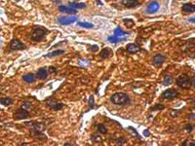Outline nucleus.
<instances>
[{
  "label": "nucleus",
  "instance_id": "f257e3e1",
  "mask_svg": "<svg viewBox=\"0 0 195 146\" xmlns=\"http://www.w3.org/2000/svg\"><path fill=\"white\" fill-rule=\"evenodd\" d=\"M110 100L113 104L126 105L130 103V97L125 93H115L110 97Z\"/></svg>",
  "mask_w": 195,
  "mask_h": 146
},
{
  "label": "nucleus",
  "instance_id": "f03ea898",
  "mask_svg": "<svg viewBox=\"0 0 195 146\" xmlns=\"http://www.w3.org/2000/svg\"><path fill=\"white\" fill-rule=\"evenodd\" d=\"M48 33H49V30L43 26H35L32 29V32H31V40L40 42L46 37Z\"/></svg>",
  "mask_w": 195,
  "mask_h": 146
},
{
  "label": "nucleus",
  "instance_id": "7ed1b4c3",
  "mask_svg": "<svg viewBox=\"0 0 195 146\" xmlns=\"http://www.w3.org/2000/svg\"><path fill=\"white\" fill-rule=\"evenodd\" d=\"M177 85L181 89L188 90L191 88V80L186 74H181L177 78Z\"/></svg>",
  "mask_w": 195,
  "mask_h": 146
},
{
  "label": "nucleus",
  "instance_id": "20e7f679",
  "mask_svg": "<svg viewBox=\"0 0 195 146\" xmlns=\"http://www.w3.org/2000/svg\"><path fill=\"white\" fill-rule=\"evenodd\" d=\"M78 18L77 16H63V17H60L58 19V22L61 25H71V23H74L77 22Z\"/></svg>",
  "mask_w": 195,
  "mask_h": 146
},
{
  "label": "nucleus",
  "instance_id": "39448f33",
  "mask_svg": "<svg viewBox=\"0 0 195 146\" xmlns=\"http://www.w3.org/2000/svg\"><path fill=\"white\" fill-rule=\"evenodd\" d=\"M9 48L12 51H20V50L25 49V45L23 44L22 41L18 40V39H13V40L10 42Z\"/></svg>",
  "mask_w": 195,
  "mask_h": 146
},
{
  "label": "nucleus",
  "instance_id": "423d86ee",
  "mask_svg": "<svg viewBox=\"0 0 195 146\" xmlns=\"http://www.w3.org/2000/svg\"><path fill=\"white\" fill-rule=\"evenodd\" d=\"M177 97H178V93L175 89H168L166 91L163 92L161 95V97L163 99H169V100L175 99Z\"/></svg>",
  "mask_w": 195,
  "mask_h": 146
},
{
  "label": "nucleus",
  "instance_id": "0eeeda50",
  "mask_svg": "<svg viewBox=\"0 0 195 146\" xmlns=\"http://www.w3.org/2000/svg\"><path fill=\"white\" fill-rule=\"evenodd\" d=\"M14 117L18 120H25L29 117V111L23 109V108H20L14 113Z\"/></svg>",
  "mask_w": 195,
  "mask_h": 146
},
{
  "label": "nucleus",
  "instance_id": "6e6552de",
  "mask_svg": "<svg viewBox=\"0 0 195 146\" xmlns=\"http://www.w3.org/2000/svg\"><path fill=\"white\" fill-rule=\"evenodd\" d=\"M165 60H166V57L162 54H157V55L154 56L153 58H152V62H153L154 65L157 66V67L161 66Z\"/></svg>",
  "mask_w": 195,
  "mask_h": 146
},
{
  "label": "nucleus",
  "instance_id": "1a4fd4ad",
  "mask_svg": "<svg viewBox=\"0 0 195 146\" xmlns=\"http://www.w3.org/2000/svg\"><path fill=\"white\" fill-rule=\"evenodd\" d=\"M160 5L157 1H152L148 4L147 8H146V13L148 14H153V13H156L159 10Z\"/></svg>",
  "mask_w": 195,
  "mask_h": 146
},
{
  "label": "nucleus",
  "instance_id": "9d476101",
  "mask_svg": "<svg viewBox=\"0 0 195 146\" xmlns=\"http://www.w3.org/2000/svg\"><path fill=\"white\" fill-rule=\"evenodd\" d=\"M25 125L28 127H32L33 129L38 130V131H40V132H43L44 130L46 129L45 124L40 123V122H28V123H25Z\"/></svg>",
  "mask_w": 195,
  "mask_h": 146
},
{
  "label": "nucleus",
  "instance_id": "9b49d317",
  "mask_svg": "<svg viewBox=\"0 0 195 146\" xmlns=\"http://www.w3.org/2000/svg\"><path fill=\"white\" fill-rule=\"evenodd\" d=\"M141 51H143V49L137 44L130 43L129 45H127V52L129 53V54H137L138 52H141Z\"/></svg>",
  "mask_w": 195,
  "mask_h": 146
},
{
  "label": "nucleus",
  "instance_id": "f8f14e48",
  "mask_svg": "<svg viewBox=\"0 0 195 146\" xmlns=\"http://www.w3.org/2000/svg\"><path fill=\"white\" fill-rule=\"evenodd\" d=\"M59 11L61 13H66V14H72V15L77 14L76 9H73V8L68 6H65V5H60L59 6Z\"/></svg>",
  "mask_w": 195,
  "mask_h": 146
},
{
  "label": "nucleus",
  "instance_id": "ddd939ff",
  "mask_svg": "<svg viewBox=\"0 0 195 146\" xmlns=\"http://www.w3.org/2000/svg\"><path fill=\"white\" fill-rule=\"evenodd\" d=\"M47 77H48V70L46 69V67L39 68V69L37 70L36 78L40 79V80H45Z\"/></svg>",
  "mask_w": 195,
  "mask_h": 146
},
{
  "label": "nucleus",
  "instance_id": "4468645a",
  "mask_svg": "<svg viewBox=\"0 0 195 146\" xmlns=\"http://www.w3.org/2000/svg\"><path fill=\"white\" fill-rule=\"evenodd\" d=\"M122 3L127 8H135V7H138V5H141L138 0H125Z\"/></svg>",
  "mask_w": 195,
  "mask_h": 146
},
{
  "label": "nucleus",
  "instance_id": "2eb2a0df",
  "mask_svg": "<svg viewBox=\"0 0 195 146\" xmlns=\"http://www.w3.org/2000/svg\"><path fill=\"white\" fill-rule=\"evenodd\" d=\"M111 55H112V51L109 49V48H103V49L101 50V53H100V57L101 58H103V60L108 58Z\"/></svg>",
  "mask_w": 195,
  "mask_h": 146
},
{
  "label": "nucleus",
  "instance_id": "dca6fc26",
  "mask_svg": "<svg viewBox=\"0 0 195 146\" xmlns=\"http://www.w3.org/2000/svg\"><path fill=\"white\" fill-rule=\"evenodd\" d=\"M30 134H31V136H33V137H39V138H41V139H46V135L43 134V132H40L38 130L32 129L30 131Z\"/></svg>",
  "mask_w": 195,
  "mask_h": 146
},
{
  "label": "nucleus",
  "instance_id": "f3484780",
  "mask_svg": "<svg viewBox=\"0 0 195 146\" xmlns=\"http://www.w3.org/2000/svg\"><path fill=\"white\" fill-rule=\"evenodd\" d=\"M23 81L26 82V83H33V82H35V80H36V77L32 73H28L23 76Z\"/></svg>",
  "mask_w": 195,
  "mask_h": 146
},
{
  "label": "nucleus",
  "instance_id": "a211bd4d",
  "mask_svg": "<svg viewBox=\"0 0 195 146\" xmlns=\"http://www.w3.org/2000/svg\"><path fill=\"white\" fill-rule=\"evenodd\" d=\"M183 11L185 12V13H194L195 11V7L193 4L191 3H185L183 5Z\"/></svg>",
  "mask_w": 195,
  "mask_h": 146
},
{
  "label": "nucleus",
  "instance_id": "6ab92c4d",
  "mask_svg": "<svg viewBox=\"0 0 195 146\" xmlns=\"http://www.w3.org/2000/svg\"><path fill=\"white\" fill-rule=\"evenodd\" d=\"M65 54V50H56L54 52H51L49 54L45 55V58H55V57H59V56H61Z\"/></svg>",
  "mask_w": 195,
  "mask_h": 146
},
{
  "label": "nucleus",
  "instance_id": "aec40b11",
  "mask_svg": "<svg viewBox=\"0 0 195 146\" xmlns=\"http://www.w3.org/2000/svg\"><path fill=\"white\" fill-rule=\"evenodd\" d=\"M69 7L73 8V9H85L87 7V5L85 3H78V2H69L68 3Z\"/></svg>",
  "mask_w": 195,
  "mask_h": 146
},
{
  "label": "nucleus",
  "instance_id": "412c9836",
  "mask_svg": "<svg viewBox=\"0 0 195 146\" xmlns=\"http://www.w3.org/2000/svg\"><path fill=\"white\" fill-rule=\"evenodd\" d=\"M48 105H49L50 107L52 108V109H54V110H56V111L63 109V108L65 106V104H63V103H56V102H51V103H48Z\"/></svg>",
  "mask_w": 195,
  "mask_h": 146
},
{
  "label": "nucleus",
  "instance_id": "4be33fe9",
  "mask_svg": "<svg viewBox=\"0 0 195 146\" xmlns=\"http://www.w3.org/2000/svg\"><path fill=\"white\" fill-rule=\"evenodd\" d=\"M114 35L117 36V37H120V38H125L124 36L128 35V33L125 32L124 30H122V29L120 28V26H117L116 29L114 30Z\"/></svg>",
  "mask_w": 195,
  "mask_h": 146
},
{
  "label": "nucleus",
  "instance_id": "5701e85b",
  "mask_svg": "<svg viewBox=\"0 0 195 146\" xmlns=\"http://www.w3.org/2000/svg\"><path fill=\"white\" fill-rule=\"evenodd\" d=\"M107 40L110 42V43H114V44H116V43H118V42H120V41H124L125 40V38H120V37H117V36H115V35H113V36H109V37H107Z\"/></svg>",
  "mask_w": 195,
  "mask_h": 146
},
{
  "label": "nucleus",
  "instance_id": "b1692460",
  "mask_svg": "<svg viewBox=\"0 0 195 146\" xmlns=\"http://www.w3.org/2000/svg\"><path fill=\"white\" fill-rule=\"evenodd\" d=\"M13 102H14V100L10 99V97H3V99H0V103L4 106H9L10 104H12Z\"/></svg>",
  "mask_w": 195,
  "mask_h": 146
},
{
  "label": "nucleus",
  "instance_id": "393cba45",
  "mask_svg": "<svg viewBox=\"0 0 195 146\" xmlns=\"http://www.w3.org/2000/svg\"><path fill=\"white\" fill-rule=\"evenodd\" d=\"M91 140H92L93 142H99L100 143V142L103 141V137L98 134H93L92 135H91Z\"/></svg>",
  "mask_w": 195,
  "mask_h": 146
},
{
  "label": "nucleus",
  "instance_id": "a878e982",
  "mask_svg": "<svg viewBox=\"0 0 195 146\" xmlns=\"http://www.w3.org/2000/svg\"><path fill=\"white\" fill-rule=\"evenodd\" d=\"M77 25L78 26H81V27H84V28H93L94 27V25L91 23H86V22H78L77 23Z\"/></svg>",
  "mask_w": 195,
  "mask_h": 146
},
{
  "label": "nucleus",
  "instance_id": "bb28decb",
  "mask_svg": "<svg viewBox=\"0 0 195 146\" xmlns=\"http://www.w3.org/2000/svg\"><path fill=\"white\" fill-rule=\"evenodd\" d=\"M32 107H33L32 103L29 102V101H25V102H23V103H22V105H21V108H23V109H25V110H28V111L30 110Z\"/></svg>",
  "mask_w": 195,
  "mask_h": 146
},
{
  "label": "nucleus",
  "instance_id": "cd10ccee",
  "mask_svg": "<svg viewBox=\"0 0 195 146\" xmlns=\"http://www.w3.org/2000/svg\"><path fill=\"white\" fill-rule=\"evenodd\" d=\"M172 82H173V78H172V76H169V75H167V76H165L164 77V79H163V85L164 86H168V85H171L172 84Z\"/></svg>",
  "mask_w": 195,
  "mask_h": 146
},
{
  "label": "nucleus",
  "instance_id": "c85d7f7f",
  "mask_svg": "<svg viewBox=\"0 0 195 146\" xmlns=\"http://www.w3.org/2000/svg\"><path fill=\"white\" fill-rule=\"evenodd\" d=\"M98 131H99L100 134H105L107 132V130H106L105 126V125H103V124H100L98 126Z\"/></svg>",
  "mask_w": 195,
  "mask_h": 146
},
{
  "label": "nucleus",
  "instance_id": "c756f323",
  "mask_svg": "<svg viewBox=\"0 0 195 146\" xmlns=\"http://www.w3.org/2000/svg\"><path fill=\"white\" fill-rule=\"evenodd\" d=\"M181 113V110H175V109H173V110H170L169 115L171 117H173V118H175V117H178Z\"/></svg>",
  "mask_w": 195,
  "mask_h": 146
},
{
  "label": "nucleus",
  "instance_id": "7c9ffc66",
  "mask_svg": "<svg viewBox=\"0 0 195 146\" xmlns=\"http://www.w3.org/2000/svg\"><path fill=\"white\" fill-rule=\"evenodd\" d=\"M165 108V106L163 105V104H156V105H154L153 107H151L150 108V110L151 111H156V110H163Z\"/></svg>",
  "mask_w": 195,
  "mask_h": 146
},
{
  "label": "nucleus",
  "instance_id": "2f4dec72",
  "mask_svg": "<svg viewBox=\"0 0 195 146\" xmlns=\"http://www.w3.org/2000/svg\"><path fill=\"white\" fill-rule=\"evenodd\" d=\"M123 22H124V23L128 26V27L133 26V25H134V23H135L133 20H128V19H124V20H123Z\"/></svg>",
  "mask_w": 195,
  "mask_h": 146
},
{
  "label": "nucleus",
  "instance_id": "473e14b6",
  "mask_svg": "<svg viewBox=\"0 0 195 146\" xmlns=\"http://www.w3.org/2000/svg\"><path fill=\"white\" fill-rule=\"evenodd\" d=\"M117 144H121V145H123V144H125L126 143V140H125V138L124 137H119V138H116L115 140H114Z\"/></svg>",
  "mask_w": 195,
  "mask_h": 146
},
{
  "label": "nucleus",
  "instance_id": "72a5a7b5",
  "mask_svg": "<svg viewBox=\"0 0 195 146\" xmlns=\"http://www.w3.org/2000/svg\"><path fill=\"white\" fill-rule=\"evenodd\" d=\"M88 103H89L90 108H94L95 102H94V97H93V95H91V97H89V101H88Z\"/></svg>",
  "mask_w": 195,
  "mask_h": 146
},
{
  "label": "nucleus",
  "instance_id": "f704fd0d",
  "mask_svg": "<svg viewBox=\"0 0 195 146\" xmlns=\"http://www.w3.org/2000/svg\"><path fill=\"white\" fill-rule=\"evenodd\" d=\"M79 64L82 66V67H85V66H88L90 64V62H87V60H79Z\"/></svg>",
  "mask_w": 195,
  "mask_h": 146
},
{
  "label": "nucleus",
  "instance_id": "c9c22d12",
  "mask_svg": "<svg viewBox=\"0 0 195 146\" xmlns=\"http://www.w3.org/2000/svg\"><path fill=\"white\" fill-rule=\"evenodd\" d=\"M98 50H99L98 45H92V46L90 47V51H92V52H97Z\"/></svg>",
  "mask_w": 195,
  "mask_h": 146
},
{
  "label": "nucleus",
  "instance_id": "e433bc0d",
  "mask_svg": "<svg viewBox=\"0 0 195 146\" xmlns=\"http://www.w3.org/2000/svg\"><path fill=\"white\" fill-rule=\"evenodd\" d=\"M185 130H186V131H187L188 132H192V130H193V126H191L190 124L186 125V126H185Z\"/></svg>",
  "mask_w": 195,
  "mask_h": 146
},
{
  "label": "nucleus",
  "instance_id": "4c0bfd02",
  "mask_svg": "<svg viewBox=\"0 0 195 146\" xmlns=\"http://www.w3.org/2000/svg\"><path fill=\"white\" fill-rule=\"evenodd\" d=\"M128 129H129V130H132V132H134V134H135L136 135H137V136H138V138H141V137H140V135H138V132L136 131V130H135L134 128H133V127H129V128H128Z\"/></svg>",
  "mask_w": 195,
  "mask_h": 146
},
{
  "label": "nucleus",
  "instance_id": "58836bf2",
  "mask_svg": "<svg viewBox=\"0 0 195 146\" xmlns=\"http://www.w3.org/2000/svg\"><path fill=\"white\" fill-rule=\"evenodd\" d=\"M49 72L50 73H57V70H56V68L54 67V66H50L49 67Z\"/></svg>",
  "mask_w": 195,
  "mask_h": 146
},
{
  "label": "nucleus",
  "instance_id": "ea45409f",
  "mask_svg": "<svg viewBox=\"0 0 195 146\" xmlns=\"http://www.w3.org/2000/svg\"><path fill=\"white\" fill-rule=\"evenodd\" d=\"M143 135H145V136H149V135H150V134H149V131L148 130H145V131H143Z\"/></svg>",
  "mask_w": 195,
  "mask_h": 146
},
{
  "label": "nucleus",
  "instance_id": "a19ab883",
  "mask_svg": "<svg viewBox=\"0 0 195 146\" xmlns=\"http://www.w3.org/2000/svg\"><path fill=\"white\" fill-rule=\"evenodd\" d=\"M186 144H194V141H189V140H187V141L183 143V145H186Z\"/></svg>",
  "mask_w": 195,
  "mask_h": 146
},
{
  "label": "nucleus",
  "instance_id": "79ce46f5",
  "mask_svg": "<svg viewBox=\"0 0 195 146\" xmlns=\"http://www.w3.org/2000/svg\"><path fill=\"white\" fill-rule=\"evenodd\" d=\"M189 21L192 23H194V18H192V19H189Z\"/></svg>",
  "mask_w": 195,
  "mask_h": 146
},
{
  "label": "nucleus",
  "instance_id": "37998d69",
  "mask_svg": "<svg viewBox=\"0 0 195 146\" xmlns=\"http://www.w3.org/2000/svg\"><path fill=\"white\" fill-rule=\"evenodd\" d=\"M189 118H192V119H193V118H194V114H193V113L190 114V116H189Z\"/></svg>",
  "mask_w": 195,
  "mask_h": 146
},
{
  "label": "nucleus",
  "instance_id": "c03bdc74",
  "mask_svg": "<svg viewBox=\"0 0 195 146\" xmlns=\"http://www.w3.org/2000/svg\"><path fill=\"white\" fill-rule=\"evenodd\" d=\"M15 1H20V0H15Z\"/></svg>",
  "mask_w": 195,
  "mask_h": 146
}]
</instances>
